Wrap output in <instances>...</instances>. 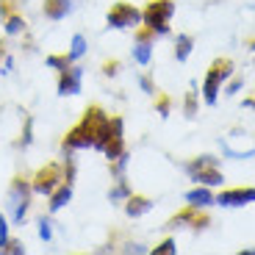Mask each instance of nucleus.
<instances>
[{"instance_id":"nucleus-21","label":"nucleus","mask_w":255,"mask_h":255,"mask_svg":"<svg viewBox=\"0 0 255 255\" xmlns=\"http://www.w3.org/2000/svg\"><path fill=\"white\" fill-rule=\"evenodd\" d=\"M39 239H42V242H50L53 239V222L50 219H39Z\"/></svg>"},{"instance_id":"nucleus-24","label":"nucleus","mask_w":255,"mask_h":255,"mask_svg":"<svg viewBox=\"0 0 255 255\" xmlns=\"http://www.w3.org/2000/svg\"><path fill=\"white\" fill-rule=\"evenodd\" d=\"M3 253H8V255H22V253H25V247H22L19 242H8L6 247H3Z\"/></svg>"},{"instance_id":"nucleus-19","label":"nucleus","mask_w":255,"mask_h":255,"mask_svg":"<svg viewBox=\"0 0 255 255\" xmlns=\"http://www.w3.org/2000/svg\"><path fill=\"white\" fill-rule=\"evenodd\" d=\"M22 28H25V19H22V17H8L6 19V33H8V36L22 33Z\"/></svg>"},{"instance_id":"nucleus-26","label":"nucleus","mask_w":255,"mask_h":255,"mask_svg":"<svg viewBox=\"0 0 255 255\" xmlns=\"http://www.w3.org/2000/svg\"><path fill=\"white\" fill-rule=\"evenodd\" d=\"M239 89H242V81H233V83L228 86V95H236Z\"/></svg>"},{"instance_id":"nucleus-22","label":"nucleus","mask_w":255,"mask_h":255,"mask_svg":"<svg viewBox=\"0 0 255 255\" xmlns=\"http://www.w3.org/2000/svg\"><path fill=\"white\" fill-rule=\"evenodd\" d=\"M70 64H72V61H70L67 56H47V67H53V70H58V72L67 70Z\"/></svg>"},{"instance_id":"nucleus-9","label":"nucleus","mask_w":255,"mask_h":255,"mask_svg":"<svg viewBox=\"0 0 255 255\" xmlns=\"http://www.w3.org/2000/svg\"><path fill=\"white\" fill-rule=\"evenodd\" d=\"M122 153H125V136H122V120H120V117H114V120H111V133H109V141H106V147H103V155H106L109 161H117Z\"/></svg>"},{"instance_id":"nucleus-23","label":"nucleus","mask_w":255,"mask_h":255,"mask_svg":"<svg viewBox=\"0 0 255 255\" xmlns=\"http://www.w3.org/2000/svg\"><path fill=\"white\" fill-rule=\"evenodd\" d=\"M172 253H178V247H175V242L172 239H166L161 247H155V255H172Z\"/></svg>"},{"instance_id":"nucleus-1","label":"nucleus","mask_w":255,"mask_h":255,"mask_svg":"<svg viewBox=\"0 0 255 255\" xmlns=\"http://www.w3.org/2000/svg\"><path fill=\"white\" fill-rule=\"evenodd\" d=\"M109 133H111V120L97 106H92V109H86L83 120L64 136L61 147L64 153H75V150H100L103 153V147L109 141Z\"/></svg>"},{"instance_id":"nucleus-27","label":"nucleus","mask_w":255,"mask_h":255,"mask_svg":"<svg viewBox=\"0 0 255 255\" xmlns=\"http://www.w3.org/2000/svg\"><path fill=\"white\" fill-rule=\"evenodd\" d=\"M186 111H189V117L194 114V92H191V95H189V106H186Z\"/></svg>"},{"instance_id":"nucleus-11","label":"nucleus","mask_w":255,"mask_h":255,"mask_svg":"<svg viewBox=\"0 0 255 255\" xmlns=\"http://www.w3.org/2000/svg\"><path fill=\"white\" fill-rule=\"evenodd\" d=\"M153 31H141L139 33V42L133 45V58L136 64H141V67H147L150 64V56H153Z\"/></svg>"},{"instance_id":"nucleus-7","label":"nucleus","mask_w":255,"mask_h":255,"mask_svg":"<svg viewBox=\"0 0 255 255\" xmlns=\"http://www.w3.org/2000/svg\"><path fill=\"white\" fill-rule=\"evenodd\" d=\"M106 22H109V28H139L141 22V11L136 6H130V3H117V6L109 8V14H106Z\"/></svg>"},{"instance_id":"nucleus-3","label":"nucleus","mask_w":255,"mask_h":255,"mask_svg":"<svg viewBox=\"0 0 255 255\" xmlns=\"http://www.w3.org/2000/svg\"><path fill=\"white\" fill-rule=\"evenodd\" d=\"M31 183L22 178H17L8 189V208H11V225H22L28 217V208H31Z\"/></svg>"},{"instance_id":"nucleus-4","label":"nucleus","mask_w":255,"mask_h":255,"mask_svg":"<svg viewBox=\"0 0 255 255\" xmlns=\"http://www.w3.org/2000/svg\"><path fill=\"white\" fill-rule=\"evenodd\" d=\"M230 67H233V64H230L228 58L211 64L208 75H205V81H203V97H205V103H208V106H214V103H217L222 83L230 78Z\"/></svg>"},{"instance_id":"nucleus-13","label":"nucleus","mask_w":255,"mask_h":255,"mask_svg":"<svg viewBox=\"0 0 255 255\" xmlns=\"http://www.w3.org/2000/svg\"><path fill=\"white\" fill-rule=\"evenodd\" d=\"M214 194H211L205 186H200V189H191L189 194H186V203H189V208H208V205H214Z\"/></svg>"},{"instance_id":"nucleus-12","label":"nucleus","mask_w":255,"mask_h":255,"mask_svg":"<svg viewBox=\"0 0 255 255\" xmlns=\"http://www.w3.org/2000/svg\"><path fill=\"white\" fill-rule=\"evenodd\" d=\"M70 200H72V180H64V183L50 194V203H47V208H50V214H58L64 205H70Z\"/></svg>"},{"instance_id":"nucleus-18","label":"nucleus","mask_w":255,"mask_h":255,"mask_svg":"<svg viewBox=\"0 0 255 255\" xmlns=\"http://www.w3.org/2000/svg\"><path fill=\"white\" fill-rule=\"evenodd\" d=\"M191 36H178V45H175V56H178V61H186L191 53Z\"/></svg>"},{"instance_id":"nucleus-20","label":"nucleus","mask_w":255,"mask_h":255,"mask_svg":"<svg viewBox=\"0 0 255 255\" xmlns=\"http://www.w3.org/2000/svg\"><path fill=\"white\" fill-rule=\"evenodd\" d=\"M8 228H11V225H8L6 214L0 211V253H3V247H6L8 242H11V236H8Z\"/></svg>"},{"instance_id":"nucleus-2","label":"nucleus","mask_w":255,"mask_h":255,"mask_svg":"<svg viewBox=\"0 0 255 255\" xmlns=\"http://www.w3.org/2000/svg\"><path fill=\"white\" fill-rule=\"evenodd\" d=\"M175 14V3L172 0H153L150 6L141 11V19H144L147 31H153L155 36H164L169 31V19Z\"/></svg>"},{"instance_id":"nucleus-15","label":"nucleus","mask_w":255,"mask_h":255,"mask_svg":"<svg viewBox=\"0 0 255 255\" xmlns=\"http://www.w3.org/2000/svg\"><path fill=\"white\" fill-rule=\"evenodd\" d=\"M153 208V203H150V200L147 197H136V194H130V197H128V203H125V214L128 217H144L147 211Z\"/></svg>"},{"instance_id":"nucleus-5","label":"nucleus","mask_w":255,"mask_h":255,"mask_svg":"<svg viewBox=\"0 0 255 255\" xmlns=\"http://www.w3.org/2000/svg\"><path fill=\"white\" fill-rule=\"evenodd\" d=\"M186 172L191 175V180H197V183L203 186H219L222 183V172L217 169V158H211V155H203V158L191 161L189 166H186Z\"/></svg>"},{"instance_id":"nucleus-17","label":"nucleus","mask_w":255,"mask_h":255,"mask_svg":"<svg viewBox=\"0 0 255 255\" xmlns=\"http://www.w3.org/2000/svg\"><path fill=\"white\" fill-rule=\"evenodd\" d=\"M128 197H130V189H128V183H125L122 178H117V186L109 191V200H111V203H120V200H128Z\"/></svg>"},{"instance_id":"nucleus-16","label":"nucleus","mask_w":255,"mask_h":255,"mask_svg":"<svg viewBox=\"0 0 255 255\" xmlns=\"http://www.w3.org/2000/svg\"><path fill=\"white\" fill-rule=\"evenodd\" d=\"M83 56H86V39H83V33H75L67 58H70V61H78V58H83Z\"/></svg>"},{"instance_id":"nucleus-8","label":"nucleus","mask_w":255,"mask_h":255,"mask_svg":"<svg viewBox=\"0 0 255 255\" xmlns=\"http://www.w3.org/2000/svg\"><path fill=\"white\" fill-rule=\"evenodd\" d=\"M81 86H83V70L70 64L67 70L58 72V95L67 97V95H81Z\"/></svg>"},{"instance_id":"nucleus-29","label":"nucleus","mask_w":255,"mask_h":255,"mask_svg":"<svg viewBox=\"0 0 255 255\" xmlns=\"http://www.w3.org/2000/svg\"><path fill=\"white\" fill-rule=\"evenodd\" d=\"M0 58H3V47H0Z\"/></svg>"},{"instance_id":"nucleus-6","label":"nucleus","mask_w":255,"mask_h":255,"mask_svg":"<svg viewBox=\"0 0 255 255\" xmlns=\"http://www.w3.org/2000/svg\"><path fill=\"white\" fill-rule=\"evenodd\" d=\"M64 180H70V178H64L61 166H58V164H47L45 169H39V172L33 175L31 189L36 191V194H45V197H50V194L64 183Z\"/></svg>"},{"instance_id":"nucleus-28","label":"nucleus","mask_w":255,"mask_h":255,"mask_svg":"<svg viewBox=\"0 0 255 255\" xmlns=\"http://www.w3.org/2000/svg\"><path fill=\"white\" fill-rule=\"evenodd\" d=\"M158 111H161V117H166V111H169V103L161 100V103H158Z\"/></svg>"},{"instance_id":"nucleus-10","label":"nucleus","mask_w":255,"mask_h":255,"mask_svg":"<svg viewBox=\"0 0 255 255\" xmlns=\"http://www.w3.org/2000/svg\"><path fill=\"white\" fill-rule=\"evenodd\" d=\"M214 203L225 205V208H236V205L255 203V189H230V191H222Z\"/></svg>"},{"instance_id":"nucleus-30","label":"nucleus","mask_w":255,"mask_h":255,"mask_svg":"<svg viewBox=\"0 0 255 255\" xmlns=\"http://www.w3.org/2000/svg\"><path fill=\"white\" fill-rule=\"evenodd\" d=\"M0 3H3V0H0Z\"/></svg>"},{"instance_id":"nucleus-25","label":"nucleus","mask_w":255,"mask_h":255,"mask_svg":"<svg viewBox=\"0 0 255 255\" xmlns=\"http://www.w3.org/2000/svg\"><path fill=\"white\" fill-rule=\"evenodd\" d=\"M139 83H141V89H144V92H147V95H153V83L147 81V78H141V81H139Z\"/></svg>"},{"instance_id":"nucleus-14","label":"nucleus","mask_w":255,"mask_h":255,"mask_svg":"<svg viewBox=\"0 0 255 255\" xmlns=\"http://www.w3.org/2000/svg\"><path fill=\"white\" fill-rule=\"evenodd\" d=\"M72 11V0H47L45 3V17L47 19H64Z\"/></svg>"}]
</instances>
